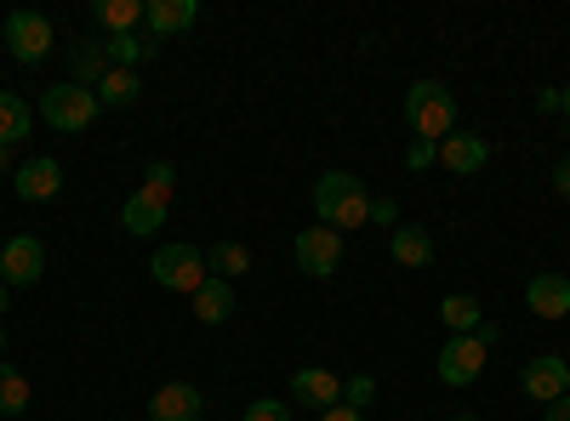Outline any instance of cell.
Listing matches in <instances>:
<instances>
[{
    "instance_id": "2e32d148",
    "label": "cell",
    "mask_w": 570,
    "mask_h": 421,
    "mask_svg": "<svg viewBox=\"0 0 570 421\" xmlns=\"http://www.w3.org/2000/svg\"><path fill=\"white\" fill-rule=\"evenodd\" d=\"M195 319L200 324H223V319H234V285H228V279H206V285L195 291Z\"/></svg>"
},
{
    "instance_id": "ba28073f",
    "label": "cell",
    "mask_w": 570,
    "mask_h": 421,
    "mask_svg": "<svg viewBox=\"0 0 570 421\" xmlns=\"http://www.w3.org/2000/svg\"><path fill=\"white\" fill-rule=\"evenodd\" d=\"M525 393H531L537 404H559V399L570 393V359L537 353V359L525 364Z\"/></svg>"
},
{
    "instance_id": "9a60e30c",
    "label": "cell",
    "mask_w": 570,
    "mask_h": 421,
    "mask_svg": "<svg viewBox=\"0 0 570 421\" xmlns=\"http://www.w3.org/2000/svg\"><path fill=\"white\" fill-rule=\"evenodd\" d=\"M354 189H365V182H360L354 171H325V177L314 182V217H320V222H331V211H337Z\"/></svg>"
},
{
    "instance_id": "1f68e13d",
    "label": "cell",
    "mask_w": 570,
    "mask_h": 421,
    "mask_svg": "<svg viewBox=\"0 0 570 421\" xmlns=\"http://www.w3.org/2000/svg\"><path fill=\"white\" fill-rule=\"evenodd\" d=\"M553 189H559V200H570V160L553 166Z\"/></svg>"
},
{
    "instance_id": "4fadbf2b",
    "label": "cell",
    "mask_w": 570,
    "mask_h": 421,
    "mask_svg": "<svg viewBox=\"0 0 570 421\" xmlns=\"http://www.w3.org/2000/svg\"><path fill=\"white\" fill-rule=\"evenodd\" d=\"M485 160H491V143H485V137H473V131H451L445 143H440V166H445L451 177L485 171Z\"/></svg>"
},
{
    "instance_id": "8fae6325",
    "label": "cell",
    "mask_w": 570,
    "mask_h": 421,
    "mask_svg": "<svg viewBox=\"0 0 570 421\" xmlns=\"http://www.w3.org/2000/svg\"><path fill=\"white\" fill-rule=\"evenodd\" d=\"M292 399L325 415L331 404H343V377H337V370H320V364H308V370H297V377H292Z\"/></svg>"
},
{
    "instance_id": "f35d334b",
    "label": "cell",
    "mask_w": 570,
    "mask_h": 421,
    "mask_svg": "<svg viewBox=\"0 0 570 421\" xmlns=\"http://www.w3.org/2000/svg\"><path fill=\"white\" fill-rule=\"evenodd\" d=\"M0 348H7V331H0Z\"/></svg>"
},
{
    "instance_id": "44dd1931",
    "label": "cell",
    "mask_w": 570,
    "mask_h": 421,
    "mask_svg": "<svg viewBox=\"0 0 570 421\" xmlns=\"http://www.w3.org/2000/svg\"><path fill=\"white\" fill-rule=\"evenodd\" d=\"M137 98H142L137 69H109V74L98 80V103H109V109H131Z\"/></svg>"
},
{
    "instance_id": "d590c367",
    "label": "cell",
    "mask_w": 570,
    "mask_h": 421,
    "mask_svg": "<svg viewBox=\"0 0 570 421\" xmlns=\"http://www.w3.org/2000/svg\"><path fill=\"white\" fill-rule=\"evenodd\" d=\"M7 302H12V291H7V285H0V319H7Z\"/></svg>"
},
{
    "instance_id": "d6986e66",
    "label": "cell",
    "mask_w": 570,
    "mask_h": 421,
    "mask_svg": "<svg viewBox=\"0 0 570 421\" xmlns=\"http://www.w3.org/2000/svg\"><path fill=\"white\" fill-rule=\"evenodd\" d=\"M440 319H445V331H451V337H473V331L485 324L480 302H473L468 291H451V297L440 302Z\"/></svg>"
},
{
    "instance_id": "8992f818",
    "label": "cell",
    "mask_w": 570,
    "mask_h": 421,
    "mask_svg": "<svg viewBox=\"0 0 570 421\" xmlns=\"http://www.w3.org/2000/svg\"><path fill=\"white\" fill-rule=\"evenodd\" d=\"M485 359H491V348H485L480 337H451V342L440 348V382H445V388L480 382V377H485Z\"/></svg>"
},
{
    "instance_id": "52a82bcc",
    "label": "cell",
    "mask_w": 570,
    "mask_h": 421,
    "mask_svg": "<svg viewBox=\"0 0 570 421\" xmlns=\"http://www.w3.org/2000/svg\"><path fill=\"white\" fill-rule=\"evenodd\" d=\"M46 273V245L35 240V233H18V240L0 245V285H35V279Z\"/></svg>"
},
{
    "instance_id": "74e56055",
    "label": "cell",
    "mask_w": 570,
    "mask_h": 421,
    "mask_svg": "<svg viewBox=\"0 0 570 421\" xmlns=\"http://www.w3.org/2000/svg\"><path fill=\"white\" fill-rule=\"evenodd\" d=\"M451 421H473V415H451Z\"/></svg>"
},
{
    "instance_id": "f1b7e54d",
    "label": "cell",
    "mask_w": 570,
    "mask_h": 421,
    "mask_svg": "<svg viewBox=\"0 0 570 421\" xmlns=\"http://www.w3.org/2000/svg\"><path fill=\"white\" fill-rule=\"evenodd\" d=\"M440 166V143H428V137H416V143L405 149V171H428Z\"/></svg>"
},
{
    "instance_id": "e575fe53",
    "label": "cell",
    "mask_w": 570,
    "mask_h": 421,
    "mask_svg": "<svg viewBox=\"0 0 570 421\" xmlns=\"http://www.w3.org/2000/svg\"><path fill=\"white\" fill-rule=\"evenodd\" d=\"M559 114H564V120H570V86H564V91H559Z\"/></svg>"
},
{
    "instance_id": "5b68a950",
    "label": "cell",
    "mask_w": 570,
    "mask_h": 421,
    "mask_svg": "<svg viewBox=\"0 0 570 421\" xmlns=\"http://www.w3.org/2000/svg\"><path fill=\"white\" fill-rule=\"evenodd\" d=\"M292 251H297V268H303L308 279H331V273L343 268V233L325 228V222H320V228H303Z\"/></svg>"
},
{
    "instance_id": "d4e9b609",
    "label": "cell",
    "mask_w": 570,
    "mask_h": 421,
    "mask_svg": "<svg viewBox=\"0 0 570 421\" xmlns=\"http://www.w3.org/2000/svg\"><path fill=\"white\" fill-rule=\"evenodd\" d=\"M206 268L234 285L240 273H252V251H246V245H234V240H223V245H212V251H206Z\"/></svg>"
},
{
    "instance_id": "d6a6232c",
    "label": "cell",
    "mask_w": 570,
    "mask_h": 421,
    "mask_svg": "<svg viewBox=\"0 0 570 421\" xmlns=\"http://www.w3.org/2000/svg\"><path fill=\"white\" fill-rule=\"evenodd\" d=\"M320 421H365V415H360V410H348V404H331Z\"/></svg>"
},
{
    "instance_id": "7402d4cb",
    "label": "cell",
    "mask_w": 570,
    "mask_h": 421,
    "mask_svg": "<svg viewBox=\"0 0 570 421\" xmlns=\"http://www.w3.org/2000/svg\"><path fill=\"white\" fill-rule=\"evenodd\" d=\"M98 23H104V34H131V29H142V0H98Z\"/></svg>"
},
{
    "instance_id": "ac0fdd59",
    "label": "cell",
    "mask_w": 570,
    "mask_h": 421,
    "mask_svg": "<svg viewBox=\"0 0 570 421\" xmlns=\"http://www.w3.org/2000/svg\"><path fill=\"white\" fill-rule=\"evenodd\" d=\"M29 126H35V109L18 98V91H0V149L23 143V137H29Z\"/></svg>"
},
{
    "instance_id": "4dcf8cb0",
    "label": "cell",
    "mask_w": 570,
    "mask_h": 421,
    "mask_svg": "<svg viewBox=\"0 0 570 421\" xmlns=\"http://www.w3.org/2000/svg\"><path fill=\"white\" fill-rule=\"evenodd\" d=\"M394 217H400L394 200H371V222H394Z\"/></svg>"
},
{
    "instance_id": "83f0119b",
    "label": "cell",
    "mask_w": 570,
    "mask_h": 421,
    "mask_svg": "<svg viewBox=\"0 0 570 421\" xmlns=\"http://www.w3.org/2000/svg\"><path fill=\"white\" fill-rule=\"evenodd\" d=\"M240 421H292V410H285V399H252Z\"/></svg>"
},
{
    "instance_id": "7a4b0ae2",
    "label": "cell",
    "mask_w": 570,
    "mask_h": 421,
    "mask_svg": "<svg viewBox=\"0 0 570 421\" xmlns=\"http://www.w3.org/2000/svg\"><path fill=\"white\" fill-rule=\"evenodd\" d=\"M98 91H86V86H75V80H63V86H52L40 98V120L52 126V131H86L91 120H98Z\"/></svg>"
},
{
    "instance_id": "603a6c76",
    "label": "cell",
    "mask_w": 570,
    "mask_h": 421,
    "mask_svg": "<svg viewBox=\"0 0 570 421\" xmlns=\"http://www.w3.org/2000/svg\"><path fill=\"white\" fill-rule=\"evenodd\" d=\"M394 262L400 268H428L434 262V240L422 228H394Z\"/></svg>"
},
{
    "instance_id": "6da1fadb",
    "label": "cell",
    "mask_w": 570,
    "mask_h": 421,
    "mask_svg": "<svg viewBox=\"0 0 570 421\" xmlns=\"http://www.w3.org/2000/svg\"><path fill=\"white\" fill-rule=\"evenodd\" d=\"M405 126L428 137V143H445L456 131V91H445L440 80H416L405 91Z\"/></svg>"
},
{
    "instance_id": "30bf717a",
    "label": "cell",
    "mask_w": 570,
    "mask_h": 421,
    "mask_svg": "<svg viewBox=\"0 0 570 421\" xmlns=\"http://www.w3.org/2000/svg\"><path fill=\"white\" fill-rule=\"evenodd\" d=\"M200 7L195 0H142V29H149V40H171L183 29H195Z\"/></svg>"
},
{
    "instance_id": "9c48e42d",
    "label": "cell",
    "mask_w": 570,
    "mask_h": 421,
    "mask_svg": "<svg viewBox=\"0 0 570 421\" xmlns=\"http://www.w3.org/2000/svg\"><path fill=\"white\" fill-rule=\"evenodd\" d=\"M58 189H63V166H58L52 154H40V160L18 166V177H12V194H18V200H29V206L58 200Z\"/></svg>"
},
{
    "instance_id": "ffe728a7",
    "label": "cell",
    "mask_w": 570,
    "mask_h": 421,
    "mask_svg": "<svg viewBox=\"0 0 570 421\" xmlns=\"http://www.w3.org/2000/svg\"><path fill=\"white\" fill-rule=\"evenodd\" d=\"M120 222H126V233H137V240H149V233H155V228L166 222V206H160V200H149V194H142V189H137V194L126 200V211H120Z\"/></svg>"
},
{
    "instance_id": "277c9868",
    "label": "cell",
    "mask_w": 570,
    "mask_h": 421,
    "mask_svg": "<svg viewBox=\"0 0 570 421\" xmlns=\"http://www.w3.org/2000/svg\"><path fill=\"white\" fill-rule=\"evenodd\" d=\"M58 46V29L46 12H12L7 18V52L18 63H46V52Z\"/></svg>"
},
{
    "instance_id": "3957f363",
    "label": "cell",
    "mask_w": 570,
    "mask_h": 421,
    "mask_svg": "<svg viewBox=\"0 0 570 421\" xmlns=\"http://www.w3.org/2000/svg\"><path fill=\"white\" fill-rule=\"evenodd\" d=\"M149 273L160 279L166 291H183V297H195L206 279H212V268H206V251H195V245H160L155 251V262H149Z\"/></svg>"
},
{
    "instance_id": "4316f807",
    "label": "cell",
    "mask_w": 570,
    "mask_h": 421,
    "mask_svg": "<svg viewBox=\"0 0 570 421\" xmlns=\"http://www.w3.org/2000/svg\"><path fill=\"white\" fill-rule=\"evenodd\" d=\"M171 189H177V171H171V160H155V166H149V177H142V194L160 200V206H171Z\"/></svg>"
},
{
    "instance_id": "484cf974",
    "label": "cell",
    "mask_w": 570,
    "mask_h": 421,
    "mask_svg": "<svg viewBox=\"0 0 570 421\" xmlns=\"http://www.w3.org/2000/svg\"><path fill=\"white\" fill-rule=\"evenodd\" d=\"M29 410V377L18 364H0V415H23Z\"/></svg>"
},
{
    "instance_id": "836d02e7",
    "label": "cell",
    "mask_w": 570,
    "mask_h": 421,
    "mask_svg": "<svg viewBox=\"0 0 570 421\" xmlns=\"http://www.w3.org/2000/svg\"><path fill=\"white\" fill-rule=\"evenodd\" d=\"M542 421H570V393H564L559 404H548V415H542Z\"/></svg>"
},
{
    "instance_id": "7c38bea8",
    "label": "cell",
    "mask_w": 570,
    "mask_h": 421,
    "mask_svg": "<svg viewBox=\"0 0 570 421\" xmlns=\"http://www.w3.org/2000/svg\"><path fill=\"white\" fill-rule=\"evenodd\" d=\"M200 415H206V399L195 382H166L149 399V421H200Z\"/></svg>"
},
{
    "instance_id": "cb8c5ba5",
    "label": "cell",
    "mask_w": 570,
    "mask_h": 421,
    "mask_svg": "<svg viewBox=\"0 0 570 421\" xmlns=\"http://www.w3.org/2000/svg\"><path fill=\"white\" fill-rule=\"evenodd\" d=\"M104 52H109L115 69H137L142 58H155V46H149V34H137V29H131V34H109V40H104Z\"/></svg>"
},
{
    "instance_id": "8d00e7d4",
    "label": "cell",
    "mask_w": 570,
    "mask_h": 421,
    "mask_svg": "<svg viewBox=\"0 0 570 421\" xmlns=\"http://www.w3.org/2000/svg\"><path fill=\"white\" fill-rule=\"evenodd\" d=\"M0 171H12V149H0Z\"/></svg>"
},
{
    "instance_id": "f546056e",
    "label": "cell",
    "mask_w": 570,
    "mask_h": 421,
    "mask_svg": "<svg viewBox=\"0 0 570 421\" xmlns=\"http://www.w3.org/2000/svg\"><path fill=\"white\" fill-rule=\"evenodd\" d=\"M371 399H376V382H371V377H348V382H343V404H348V410H365Z\"/></svg>"
},
{
    "instance_id": "5bb4252c",
    "label": "cell",
    "mask_w": 570,
    "mask_h": 421,
    "mask_svg": "<svg viewBox=\"0 0 570 421\" xmlns=\"http://www.w3.org/2000/svg\"><path fill=\"white\" fill-rule=\"evenodd\" d=\"M525 308L537 319H564L570 313V279L564 273H537L525 285Z\"/></svg>"
},
{
    "instance_id": "e0dca14e",
    "label": "cell",
    "mask_w": 570,
    "mask_h": 421,
    "mask_svg": "<svg viewBox=\"0 0 570 421\" xmlns=\"http://www.w3.org/2000/svg\"><path fill=\"white\" fill-rule=\"evenodd\" d=\"M69 63H75V74H69V80H75V86H86V91H98V80L115 69V63H109V52H104L98 40H80L75 52H69Z\"/></svg>"
}]
</instances>
